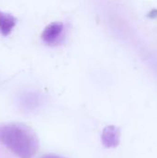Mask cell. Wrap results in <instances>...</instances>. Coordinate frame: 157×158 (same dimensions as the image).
Instances as JSON below:
<instances>
[{"mask_svg":"<svg viewBox=\"0 0 157 158\" xmlns=\"http://www.w3.org/2000/svg\"><path fill=\"white\" fill-rule=\"evenodd\" d=\"M65 38V26L62 22L56 21L47 25L43 33L42 40L47 45L53 46L59 44Z\"/></svg>","mask_w":157,"mask_h":158,"instance_id":"7a4b0ae2","label":"cell"},{"mask_svg":"<svg viewBox=\"0 0 157 158\" xmlns=\"http://www.w3.org/2000/svg\"><path fill=\"white\" fill-rule=\"evenodd\" d=\"M41 158H65L63 156H57V155H55V154H49V155H45L43 156V157Z\"/></svg>","mask_w":157,"mask_h":158,"instance_id":"5b68a950","label":"cell"},{"mask_svg":"<svg viewBox=\"0 0 157 158\" xmlns=\"http://www.w3.org/2000/svg\"><path fill=\"white\" fill-rule=\"evenodd\" d=\"M0 142L19 158H31L39 149V139L35 131L22 123L0 126Z\"/></svg>","mask_w":157,"mask_h":158,"instance_id":"6da1fadb","label":"cell"},{"mask_svg":"<svg viewBox=\"0 0 157 158\" xmlns=\"http://www.w3.org/2000/svg\"><path fill=\"white\" fill-rule=\"evenodd\" d=\"M101 141L105 148L113 149L118 147L120 143V130L114 125L106 126L102 131Z\"/></svg>","mask_w":157,"mask_h":158,"instance_id":"3957f363","label":"cell"},{"mask_svg":"<svg viewBox=\"0 0 157 158\" xmlns=\"http://www.w3.org/2000/svg\"><path fill=\"white\" fill-rule=\"evenodd\" d=\"M17 24V19L9 13L0 10V33L3 36H8Z\"/></svg>","mask_w":157,"mask_h":158,"instance_id":"277c9868","label":"cell"}]
</instances>
